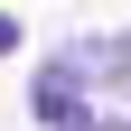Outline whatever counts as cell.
Instances as JSON below:
<instances>
[{
    "instance_id": "cell-1",
    "label": "cell",
    "mask_w": 131,
    "mask_h": 131,
    "mask_svg": "<svg viewBox=\"0 0 131 131\" xmlns=\"http://www.w3.org/2000/svg\"><path fill=\"white\" fill-rule=\"evenodd\" d=\"M9 47H19V19H9V9H0V56H9Z\"/></svg>"
}]
</instances>
